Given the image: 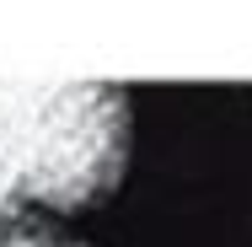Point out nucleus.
I'll return each mask as SVG.
<instances>
[{"label":"nucleus","instance_id":"nucleus-1","mask_svg":"<svg viewBox=\"0 0 252 247\" xmlns=\"http://www.w3.org/2000/svg\"><path fill=\"white\" fill-rule=\"evenodd\" d=\"M129 167V97L102 81H0V204L86 210Z\"/></svg>","mask_w":252,"mask_h":247},{"label":"nucleus","instance_id":"nucleus-2","mask_svg":"<svg viewBox=\"0 0 252 247\" xmlns=\"http://www.w3.org/2000/svg\"><path fill=\"white\" fill-rule=\"evenodd\" d=\"M0 247H86V242H75L70 231L49 226V220L32 215V210L0 204Z\"/></svg>","mask_w":252,"mask_h":247}]
</instances>
